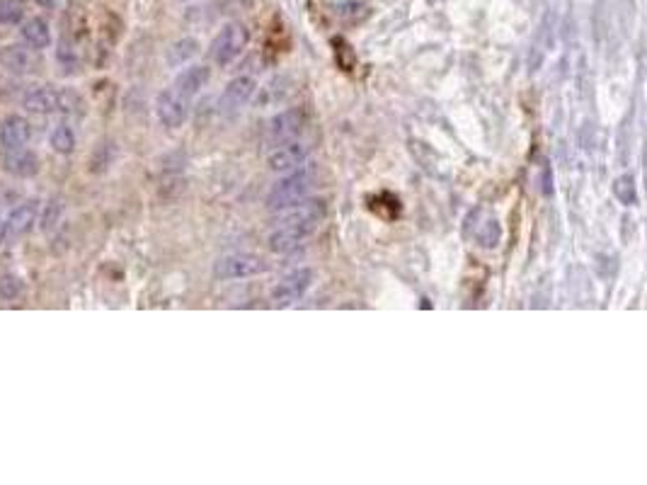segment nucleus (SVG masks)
Returning <instances> with one entry per match:
<instances>
[{
    "label": "nucleus",
    "mask_w": 647,
    "mask_h": 485,
    "mask_svg": "<svg viewBox=\"0 0 647 485\" xmlns=\"http://www.w3.org/2000/svg\"><path fill=\"white\" fill-rule=\"evenodd\" d=\"M614 197L618 199L623 206L638 204V187H635V178H633V175H621V178H616Z\"/></svg>",
    "instance_id": "18"
},
{
    "label": "nucleus",
    "mask_w": 647,
    "mask_h": 485,
    "mask_svg": "<svg viewBox=\"0 0 647 485\" xmlns=\"http://www.w3.org/2000/svg\"><path fill=\"white\" fill-rule=\"evenodd\" d=\"M22 291H25V281L20 280V277H15V274H3L0 277V299L15 301Z\"/></svg>",
    "instance_id": "22"
},
{
    "label": "nucleus",
    "mask_w": 647,
    "mask_h": 485,
    "mask_svg": "<svg viewBox=\"0 0 647 485\" xmlns=\"http://www.w3.org/2000/svg\"><path fill=\"white\" fill-rule=\"evenodd\" d=\"M473 238L478 240V246L487 247V250L500 246L502 229H500V223H497V219H495V216H485L483 221L476 223V229H473Z\"/></svg>",
    "instance_id": "17"
},
{
    "label": "nucleus",
    "mask_w": 647,
    "mask_h": 485,
    "mask_svg": "<svg viewBox=\"0 0 647 485\" xmlns=\"http://www.w3.org/2000/svg\"><path fill=\"white\" fill-rule=\"evenodd\" d=\"M156 112L158 119H160L168 129H180L189 117V98L182 95L180 91H175V88H168V91L158 95Z\"/></svg>",
    "instance_id": "8"
},
{
    "label": "nucleus",
    "mask_w": 647,
    "mask_h": 485,
    "mask_svg": "<svg viewBox=\"0 0 647 485\" xmlns=\"http://www.w3.org/2000/svg\"><path fill=\"white\" fill-rule=\"evenodd\" d=\"M306 112L301 108L284 109L277 117H272L267 124V141L272 146H281L287 141H294L298 134L304 132Z\"/></svg>",
    "instance_id": "6"
},
{
    "label": "nucleus",
    "mask_w": 647,
    "mask_h": 485,
    "mask_svg": "<svg viewBox=\"0 0 647 485\" xmlns=\"http://www.w3.org/2000/svg\"><path fill=\"white\" fill-rule=\"evenodd\" d=\"M27 141H30V124H27V119L13 115L0 124V146L5 151L25 149Z\"/></svg>",
    "instance_id": "12"
},
{
    "label": "nucleus",
    "mask_w": 647,
    "mask_h": 485,
    "mask_svg": "<svg viewBox=\"0 0 647 485\" xmlns=\"http://www.w3.org/2000/svg\"><path fill=\"white\" fill-rule=\"evenodd\" d=\"M325 214H328V206L323 199L306 197L298 204L281 209L277 216V226H298V229H308L315 233Z\"/></svg>",
    "instance_id": "4"
},
{
    "label": "nucleus",
    "mask_w": 647,
    "mask_h": 485,
    "mask_svg": "<svg viewBox=\"0 0 647 485\" xmlns=\"http://www.w3.org/2000/svg\"><path fill=\"white\" fill-rule=\"evenodd\" d=\"M0 238H3V221H0Z\"/></svg>",
    "instance_id": "24"
},
{
    "label": "nucleus",
    "mask_w": 647,
    "mask_h": 485,
    "mask_svg": "<svg viewBox=\"0 0 647 485\" xmlns=\"http://www.w3.org/2000/svg\"><path fill=\"white\" fill-rule=\"evenodd\" d=\"M254 88H257V82L250 75H240L236 81H230L226 85V91H223L221 100H219V109H221L223 115L238 112L250 102V98L254 95Z\"/></svg>",
    "instance_id": "9"
},
{
    "label": "nucleus",
    "mask_w": 647,
    "mask_h": 485,
    "mask_svg": "<svg viewBox=\"0 0 647 485\" xmlns=\"http://www.w3.org/2000/svg\"><path fill=\"white\" fill-rule=\"evenodd\" d=\"M194 54H197V41L182 39L177 41V44H172L168 61H170V66H180V64H185V61L194 56Z\"/></svg>",
    "instance_id": "21"
},
{
    "label": "nucleus",
    "mask_w": 647,
    "mask_h": 485,
    "mask_svg": "<svg viewBox=\"0 0 647 485\" xmlns=\"http://www.w3.org/2000/svg\"><path fill=\"white\" fill-rule=\"evenodd\" d=\"M22 39L32 47V49H47L51 44V30H49V22L44 20V17H32V20H27L25 25H22Z\"/></svg>",
    "instance_id": "16"
},
{
    "label": "nucleus",
    "mask_w": 647,
    "mask_h": 485,
    "mask_svg": "<svg viewBox=\"0 0 647 485\" xmlns=\"http://www.w3.org/2000/svg\"><path fill=\"white\" fill-rule=\"evenodd\" d=\"M39 5H44V8H54L56 5V0H37Z\"/></svg>",
    "instance_id": "23"
},
{
    "label": "nucleus",
    "mask_w": 647,
    "mask_h": 485,
    "mask_svg": "<svg viewBox=\"0 0 647 485\" xmlns=\"http://www.w3.org/2000/svg\"><path fill=\"white\" fill-rule=\"evenodd\" d=\"M313 280H315L313 270L304 267V270L291 272L272 289V301H274V306H291L296 301H301L306 297V291L313 287Z\"/></svg>",
    "instance_id": "7"
},
{
    "label": "nucleus",
    "mask_w": 647,
    "mask_h": 485,
    "mask_svg": "<svg viewBox=\"0 0 647 485\" xmlns=\"http://www.w3.org/2000/svg\"><path fill=\"white\" fill-rule=\"evenodd\" d=\"M211 78V71L209 66H189L185 68L180 75H177V81H175V91H180L182 95H187L189 100L194 98L202 88H204L206 82Z\"/></svg>",
    "instance_id": "13"
},
{
    "label": "nucleus",
    "mask_w": 647,
    "mask_h": 485,
    "mask_svg": "<svg viewBox=\"0 0 647 485\" xmlns=\"http://www.w3.org/2000/svg\"><path fill=\"white\" fill-rule=\"evenodd\" d=\"M306 160H308V146L298 143V141H287V143H281L272 151L267 163L274 173H291L296 168H301Z\"/></svg>",
    "instance_id": "10"
},
{
    "label": "nucleus",
    "mask_w": 647,
    "mask_h": 485,
    "mask_svg": "<svg viewBox=\"0 0 647 485\" xmlns=\"http://www.w3.org/2000/svg\"><path fill=\"white\" fill-rule=\"evenodd\" d=\"M247 41H250V32L246 30V25L229 22L226 27H221V32L213 37L211 47H209V56H211L213 64L229 66L247 49Z\"/></svg>",
    "instance_id": "3"
},
{
    "label": "nucleus",
    "mask_w": 647,
    "mask_h": 485,
    "mask_svg": "<svg viewBox=\"0 0 647 485\" xmlns=\"http://www.w3.org/2000/svg\"><path fill=\"white\" fill-rule=\"evenodd\" d=\"M22 105L34 115H54V112H75V108L81 105V98L71 91H56L49 85H41V88H32L25 92Z\"/></svg>",
    "instance_id": "2"
},
{
    "label": "nucleus",
    "mask_w": 647,
    "mask_h": 485,
    "mask_svg": "<svg viewBox=\"0 0 647 485\" xmlns=\"http://www.w3.org/2000/svg\"><path fill=\"white\" fill-rule=\"evenodd\" d=\"M25 17V5L20 0H0V25H17Z\"/></svg>",
    "instance_id": "20"
},
{
    "label": "nucleus",
    "mask_w": 647,
    "mask_h": 485,
    "mask_svg": "<svg viewBox=\"0 0 647 485\" xmlns=\"http://www.w3.org/2000/svg\"><path fill=\"white\" fill-rule=\"evenodd\" d=\"M264 272V260L253 253H230L216 260L213 264V277L216 280H247Z\"/></svg>",
    "instance_id": "5"
},
{
    "label": "nucleus",
    "mask_w": 647,
    "mask_h": 485,
    "mask_svg": "<svg viewBox=\"0 0 647 485\" xmlns=\"http://www.w3.org/2000/svg\"><path fill=\"white\" fill-rule=\"evenodd\" d=\"M37 219H39V204H37V202H25V204L13 209L5 229H8V233H13V236H22V233L32 229Z\"/></svg>",
    "instance_id": "14"
},
{
    "label": "nucleus",
    "mask_w": 647,
    "mask_h": 485,
    "mask_svg": "<svg viewBox=\"0 0 647 485\" xmlns=\"http://www.w3.org/2000/svg\"><path fill=\"white\" fill-rule=\"evenodd\" d=\"M5 170L17 178H32V175L39 173V158L34 156L32 151L17 149L10 151L5 156Z\"/></svg>",
    "instance_id": "15"
},
{
    "label": "nucleus",
    "mask_w": 647,
    "mask_h": 485,
    "mask_svg": "<svg viewBox=\"0 0 647 485\" xmlns=\"http://www.w3.org/2000/svg\"><path fill=\"white\" fill-rule=\"evenodd\" d=\"M49 143H51V149L56 151V153H64V156L73 153V149H75L73 129H71V126H66V124H61V126H56V129L51 132Z\"/></svg>",
    "instance_id": "19"
},
{
    "label": "nucleus",
    "mask_w": 647,
    "mask_h": 485,
    "mask_svg": "<svg viewBox=\"0 0 647 485\" xmlns=\"http://www.w3.org/2000/svg\"><path fill=\"white\" fill-rule=\"evenodd\" d=\"M313 182H315V170H313L311 165H301V168H296L287 178H281V180L270 189V195H267V206H270L272 212H281V209H287V206H294L298 204L301 199L308 197V192L313 189Z\"/></svg>",
    "instance_id": "1"
},
{
    "label": "nucleus",
    "mask_w": 647,
    "mask_h": 485,
    "mask_svg": "<svg viewBox=\"0 0 647 485\" xmlns=\"http://www.w3.org/2000/svg\"><path fill=\"white\" fill-rule=\"evenodd\" d=\"M311 233L313 230L298 229V226H274L270 236V247L274 253L287 255V253H294L298 246H304Z\"/></svg>",
    "instance_id": "11"
}]
</instances>
